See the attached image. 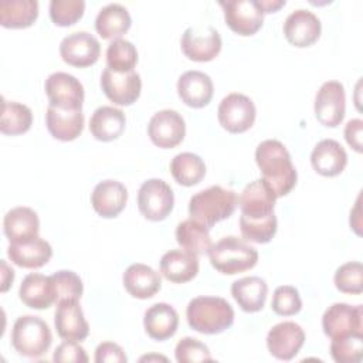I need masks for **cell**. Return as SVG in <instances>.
<instances>
[{
	"label": "cell",
	"instance_id": "6da1fadb",
	"mask_svg": "<svg viewBox=\"0 0 363 363\" xmlns=\"http://www.w3.org/2000/svg\"><path fill=\"white\" fill-rule=\"evenodd\" d=\"M255 162L262 173V180L277 197L288 194L296 184V169L286 147L277 139H267L257 146Z\"/></svg>",
	"mask_w": 363,
	"mask_h": 363
},
{
	"label": "cell",
	"instance_id": "7a4b0ae2",
	"mask_svg": "<svg viewBox=\"0 0 363 363\" xmlns=\"http://www.w3.org/2000/svg\"><path fill=\"white\" fill-rule=\"evenodd\" d=\"M186 316L191 329L204 335H214L233 325L234 309L224 298L197 296L189 302Z\"/></svg>",
	"mask_w": 363,
	"mask_h": 363
},
{
	"label": "cell",
	"instance_id": "3957f363",
	"mask_svg": "<svg viewBox=\"0 0 363 363\" xmlns=\"http://www.w3.org/2000/svg\"><path fill=\"white\" fill-rule=\"evenodd\" d=\"M237 207V194L234 190L221 186H211L191 196L189 213L193 220L213 227L216 223L230 217Z\"/></svg>",
	"mask_w": 363,
	"mask_h": 363
},
{
	"label": "cell",
	"instance_id": "277c9868",
	"mask_svg": "<svg viewBox=\"0 0 363 363\" xmlns=\"http://www.w3.org/2000/svg\"><path fill=\"white\" fill-rule=\"evenodd\" d=\"M211 265L228 275L244 272L252 268L258 261L257 250L242 238L228 235L217 241L207 251Z\"/></svg>",
	"mask_w": 363,
	"mask_h": 363
},
{
	"label": "cell",
	"instance_id": "5b68a950",
	"mask_svg": "<svg viewBox=\"0 0 363 363\" xmlns=\"http://www.w3.org/2000/svg\"><path fill=\"white\" fill-rule=\"evenodd\" d=\"M51 342L50 326L41 318L24 315L16 319L11 329V345L18 354L37 359L47 353Z\"/></svg>",
	"mask_w": 363,
	"mask_h": 363
},
{
	"label": "cell",
	"instance_id": "8992f818",
	"mask_svg": "<svg viewBox=\"0 0 363 363\" xmlns=\"http://www.w3.org/2000/svg\"><path fill=\"white\" fill-rule=\"evenodd\" d=\"M174 204L172 187L162 179H149L138 191V206L145 218L150 221L164 220Z\"/></svg>",
	"mask_w": 363,
	"mask_h": 363
},
{
	"label": "cell",
	"instance_id": "52a82bcc",
	"mask_svg": "<svg viewBox=\"0 0 363 363\" xmlns=\"http://www.w3.org/2000/svg\"><path fill=\"white\" fill-rule=\"evenodd\" d=\"M217 116L225 130L241 133L252 126L255 121V105L247 95L233 92L221 99Z\"/></svg>",
	"mask_w": 363,
	"mask_h": 363
},
{
	"label": "cell",
	"instance_id": "ba28073f",
	"mask_svg": "<svg viewBox=\"0 0 363 363\" xmlns=\"http://www.w3.org/2000/svg\"><path fill=\"white\" fill-rule=\"evenodd\" d=\"M322 328L330 339L360 333L363 335V308L345 302L330 305L322 316Z\"/></svg>",
	"mask_w": 363,
	"mask_h": 363
},
{
	"label": "cell",
	"instance_id": "9c48e42d",
	"mask_svg": "<svg viewBox=\"0 0 363 363\" xmlns=\"http://www.w3.org/2000/svg\"><path fill=\"white\" fill-rule=\"evenodd\" d=\"M224 10L227 26L240 35L257 33L264 21V10L258 0H228L220 1Z\"/></svg>",
	"mask_w": 363,
	"mask_h": 363
},
{
	"label": "cell",
	"instance_id": "30bf717a",
	"mask_svg": "<svg viewBox=\"0 0 363 363\" xmlns=\"http://www.w3.org/2000/svg\"><path fill=\"white\" fill-rule=\"evenodd\" d=\"M182 51L193 61L204 62L216 58L221 50V37L218 31L210 26L189 27L182 35Z\"/></svg>",
	"mask_w": 363,
	"mask_h": 363
},
{
	"label": "cell",
	"instance_id": "8fae6325",
	"mask_svg": "<svg viewBox=\"0 0 363 363\" xmlns=\"http://www.w3.org/2000/svg\"><path fill=\"white\" fill-rule=\"evenodd\" d=\"M346 96L345 88L339 81H326L315 96L316 119L329 128L337 126L345 118Z\"/></svg>",
	"mask_w": 363,
	"mask_h": 363
},
{
	"label": "cell",
	"instance_id": "7c38bea8",
	"mask_svg": "<svg viewBox=\"0 0 363 363\" xmlns=\"http://www.w3.org/2000/svg\"><path fill=\"white\" fill-rule=\"evenodd\" d=\"M101 86L106 98L113 104L130 105L140 95L142 81L136 71L116 72L106 67L101 75Z\"/></svg>",
	"mask_w": 363,
	"mask_h": 363
},
{
	"label": "cell",
	"instance_id": "4fadbf2b",
	"mask_svg": "<svg viewBox=\"0 0 363 363\" xmlns=\"http://www.w3.org/2000/svg\"><path fill=\"white\" fill-rule=\"evenodd\" d=\"M44 89L50 105L62 109H82L84 86L74 75L54 72L45 79Z\"/></svg>",
	"mask_w": 363,
	"mask_h": 363
},
{
	"label": "cell",
	"instance_id": "5bb4252c",
	"mask_svg": "<svg viewBox=\"0 0 363 363\" xmlns=\"http://www.w3.org/2000/svg\"><path fill=\"white\" fill-rule=\"evenodd\" d=\"M147 133L156 146L170 149L184 139L186 123L179 112L173 109H163L150 118Z\"/></svg>",
	"mask_w": 363,
	"mask_h": 363
},
{
	"label": "cell",
	"instance_id": "9a60e30c",
	"mask_svg": "<svg viewBox=\"0 0 363 363\" xmlns=\"http://www.w3.org/2000/svg\"><path fill=\"white\" fill-rule=\"evenodd\" d=\"M275 200L277 196L272 189L262 179H257L244 187L237 203L241 208L242 217L261 220L274 214Z\"/></svg>",
	"mask_w": 363,
	"mask_h": 363
},
{
	"label": "cell",
	"instance_id": "2e32d148",
	"mask_svg": "<svg viewBox=\"0 0 363 363\" xmlns=\"http://www.w3.org/2000/svg\"><path fill=\"white\" fill-rule=\"evenodd\" d=\"M61 58L72 67H89L101 54L99 41L86 31H75L62 38L60 44Z\"/></svg>",
	"mask_w": 363,
	"mask_h": 363
},
{
	"label": "cell",
	"instance_id": "e0dca14e",
	"mask_svg": "<svg viewBox=\"0 0 363 363\" xmlns=\"http://www.w3.org/2000/svg\"><path fill=\"white\" fill-rule=\"evenodd\" d=\"M305 342L303 329L291 320L277 323L267 335L269 353L279 360H291L298 354Z\"/></svg>",
	"mask_w": 363,
	"mask_h": 363
},
{
	"label": "cell",
	"instance_id": "ac0fdd59",
	"mask_svg": "<svg viewBox=\"0 0 363 363\" xmlns=\"http://www.w3.org/2000/svg\"><path fill=\"white\" fill-rule=\"evenodd\" d=\"M54 323L58 336L67 340L81 342L89 333V325L84 318L78 299H65L58 302Z\"/></svg>",
	"mask_w": 363,
	"mask_h": 363
},
{
	"label": "cell",
	"instance_id": "d6986e66",
	"mask_svg": "<svg viewBox=\"0 0 363 363\" xmlns=\"http://www.w3.org/2000/svg\"><path fill=\"white\" fill-rule=\"evenodd\" d=\"M320 20L309 10L298 9L284 21V34L295 47H309L320 35Z\"/></svg>",
	"mask_w": 363,
	"mask_h": 363
},
{
	"label": "cell",
	"instance_id": "ffe728a7",
	"mask_svg": "<svg viewBox=\"0 0 363 363\" xmlns=\"http://www.w3.org/2000/svg\"><path fill=\"white\" fill-rule=\"evenodd\" d=\"M128 201V190L118 180H102L99 182L91 196V203L94 210L105 217L112 218L116 217L126 206Z\"/></svg>",
	"mask_w": 363,
	"mask_h": 363
},
{
	"label": "cell",
	"instance_id": "44dd1931",
	"mask_svg": "<svg viewBox=\"0 0 363 363\" xmlns=\"http://www.w3.org/2000/svg\"><path fill=\"white\" fill-rule=\"evenodd\" d=\"M45 123L48 132L58 140H74L82 133L84 113L82 109H62L48 105L45 113Z\"/></svg>",
	"mask_w": 363,
	"mask_h": 363
},
{
	"label": "cell",
	"instance_id": "7402d4cb",
	"mask_svg": "<svg viewBox=\"0 0 363 363\" xmlns=\"http://www.w3.org/2000/svg\"><path fill=\"white\" fill-rule=\"evenodd\" d=\"M180 99L191 108H203L213 98V81L201 71H186L177 81Z\"/></svg>",
	"mask_w": 363,
	"mask_h": 363
},
{
	"label": "cell",
	"instance_id": "603a6c76",
	"mask_svg": "<svg viewBox=\"0 0 363 363\" xmlns=\"http://www.w3.org/2000/svg\"><path fill=\"white\" fill-rule=\"evenodd\" d=\"M313 169L322 176H337L343 172L347 163V155L343 146L333 139L320 140L311 153Z\"/></svg>",
	"mask_w": 363,
	"mask_h": 363
},
{
	"label": "cell",
	"instance_id": "cb8c5ba5",
	"mask_svg": "<svg viewBox=\"0 0 363 363\" xmlns=\"http://www.w3.org/2000/svg\"><path fill=\"white\" fill-rule=\"evenodd\" d=\"M3 227L10 242H23L38 235L40 220L33 208L14 207L6 213Z\"/></svg>",
	"mask_w": 363,
	"mask_h": 363
},
{
	"label": "cell",
	"instance_id": "d4e9b609",
	"mask_svg": "<svg viewBox=\"0 0 363 363\" xmlns=\"http://www.w3.org/2000/svg\"><path fill=\"white\" fill-rule=\"evenodd\" d=\"M7 255L16 265L21 268H40L52 257L51 245L41 237H35L23 242H10Z\"/></svg>",
	"mask_w": 363,
	"mask_h": 363
},
{
	"label": "cell",
	"instance_id": "484cf974",
	"mask_svg": "<svg viewBox=\"0 0 363 363\" xmlns=\"http://www.w3.org/2000/svg\"><path fill=\"white\" fill-rule=\"evenodd\" d=\"M160 272L170 282H187L199 272V258L186 250H170L160 258Z\"/></svg>",
	"mask_w": 363,
	"mask_h": 363
},
{
	"label": "cell",
	"instance_id": "4316f807",
	"mask_svg": "<svg viewBox=\"0 0 363 363\" xmlns=\"http://www.w3.org/2000/svg\"><path fill=\"white\" fill-rule=\"evenodd\" d=\"M125 289L139 299L153 296L162 286V278L152 267L145 264H132L126 268L122 277Z\"/></svg>",
	"mask_w": 363,
	"mask_h": 363
},
{
	"label": "cell",
	"instance_id": "83f0119b",
	"mask_svg": "<svg viewBox=\"0 0 363 363\" xmlns=\"http://www.w3.org/2000/svg\"><path fill=\"white\" fill-rule=\"evenodd\" d=\"M143 326L152 339L166 340L176 333L179 326V315L169 303L157 302L146 309Z\"/></svg>",
	"mask_w": 363,
	"mask_h": 363
},
{
	"label": "cell",
	"instance_id": "f1b7e54d",
	"mask_svg": "<svg viewBox=\"0 0 363 363\" xmlns=\"http://www.w3.org/2000/svg\"><path fill=\"white\" fill-rule=\"evenodd\" d=\"M20 299L33 309H47L55 302V291L50 277L33 272L28 274L18 289Z\"/></svg>",
	"mask_w": 363,
	"mask_h": 363
},
{
	"label": "cell",
	"instance_id": "f546056e",
	"mask_svg": "<svg viewBox=\"0 0 363 363\" xmlns=\"http://www.w3.org/2000/svg\"><path fill=\"white\" fill-rule=\"evenodd\" d=\"M268 285L259 277H244L231 285V295L245 312H258L267 299Z\"/></svg>",
	"mask_w": 363,
	"mask_h": 363
},
{
	"label": "cell",
	"instance_id": "4dcf8cb0",
	"mask_svg": "<svg viewBox=\"0 0 363 363\" xmlns=\"http://www.w3.org/2000/svg\"><path fill=\"white\" fill-rule=\"evenodd\" d=\"M125 113L115 106H99L94 111L89 121L92 136L102 142H109L122 135L125 130Z\"/></svg>",
	"mask_w": 363,
	"mask_h": 363
},
{
	"label": "cell",
	"instance_id": "1f68e13d",
	"mask_svg": "<svg viewBox=\"0 0 363 363\" xmlns=\"http://www.w3.org/2000/svg\"><path fill=\"white\" fill-rule=\"evenodd\" d=\"M130 23L129 11L118 3H111L99 10L95 18V28L102 38L116 40L129 30Z\"/></svg>",
	"mask_w": 363,
	"mask_h": 363
},
{
	"label": "cell",
	"instance_id": "d6a6232c",
	"mask_svg": "<svg viewBox=\"0 0 363 363\" xmlns=\"http://www.w3.org/2000/svg\"><path fill=\"white\" fill-rule=\"evenodd\" d=\"M38 16L35 0H3L0 3V23L9 28L31 26Z\"/></svg>",
	"mask_w": 363,
	"mask_h": 363
},
{
	"label": "cell",
	"instance_id": "836d02e7",
	"mask_svg": "<svg viewBox=\"0 0 363 363\" xmlns=\"http://www.w3.org/2000/svg\"><path fill=\"white\" fill-rule=\"evenodd\" d=\"M176 240L183 250L196 255L207 252L213 245L208 228L193 218L177 224Z\"/></svg>",
	"mask_w": 363,
	"mask_h": 363
},
{
	"label": "cell",
	"instance_id": "e575fe53",
	"mask_svg": "<svg viewBox=\"0 0 363 363\" xmlns=\"http://www.w3.org/2000/svg\"><path fill=\"white\" fill-rule=\"evenodd\" d=\"M170 172L179 184L194 186L204 177L206 164L199 155L183 152L172 159Z\"/></svg>",
	"mask_w": 363,
	"mask_h": 363
},
{
	"label": "cell",
	"instance_id": "d590c367",
	"mask_svg": "<svg viewBox=\"0 0 363 363\" xmlns=\"http://www.w3.org/2000/svg\"><path fill=\"white\" fill-rule=\"evenodd\" d=\"M33 123L31 109L23 104L7 101L1 102L0 130L4 135H20L30 129Z\"/></svg>",
	"mask_w": 363,
	"mask_h": 363
},
{
	"label": "cell",
	"instance_id": "8d00e7d4",
	"mask_svg": "<svg viewBox=\"0 0 363 363\" xmlns=\"http://www.w3.org/2000/svg\"><path fill=\"white\" fill-rule=\"evenodd\" d=\"M136 62L138 51L130 41L125 38H116L109 43L106 48L108 68L116 72H129L133 71Z\"/></svg>",
	"mask_w": 363,
	"mask_h": 363
},
{
	"label": "cell",
	"instance_id": "74e56055",
	"mask_svg": "<svg viewBox=\"0 0 363 363\" xmlns=\"http://www.w3.org/2000/svg\"><path fill=\"white\" fill-rule=\"evenodd\" d=\"M330 354L337 363H359L363 359V335L354 333L332 339Z\"/></svg>",
	"mask_w": 363,
	"mask_h": 363
},
{
	"label": "cell",
	"instance_id": "f35d334b",
	"mask_svg": "<svg viewBox=\"0 0 363 363\" xmlns=\"http://www.w3.org/2000/svg\"><path fill=\"white\" fill-rule=\"evenodd\" d=\"M240 230L245 240L257 242V244H265L272 240V237L277 233V217L275 214L261 218V220H250L245 217H240Z\"/></svg>",
	"mask_w": 363,
	"mask_h": 363
},
{
	"label": "cell",
	"instance_id": "ab89813d",
	"mask_svg": "<svg viewBox=\"0 0 363 363\" xmlns=\"http://www.w3.org/2000/svg\"><path fill=\"white\" fill-rule=\"evenodd\" d=\"M54 291H55V302H61L65 299H79L84 291V285L81 278L68 269H61L54 272L51 277Z\"/></svg>",
	"mask_w": 363,
	"mask_h": 363
},
{
	"label": "cell",
	"instance_id": "60d3db41",
	"mask_svg": "<svg viewBox=\"0 0 363 363\" xmlns=\"http://www.w3.org/2000/svg\"><path fill=\"white\" fill-rule=\"evenodd\" d=\"M335 285L345 294H362L363 291V265L357 261L340 265L335 272Z\"/></svg>",
	"mask_w": 363,
	"mask_h": 363
},
{
	"label": "cell",
	"instance_id": "b9f144b4",
	"mask_svg": "<svg viewBox=\"0 0 363 363\" xmlns=\"http://www.w3.org/2000/svg\"><path fill=\"white\" fill-rule=\"evenodd\" d=\"M85 10L84 0H51L50 3V17L61 27L71 26L77 23Z\"/></svg>",
	"mask_w": 363,
	"mask_h": 363
},
{
	"label": "cell",
	"instance_id": "7bdbcfd3",
	"mask_svg": "<svg viewBox=\"0 0 363 363\" xmlns=\"http://www.w3.org/2000/svg\"><path fill=\"white\" fill-rule=\"evenodd\" d=\"M271 308L275 313L282 316H291L301 311L302 301L295 286L281 285L274 291Z\"/></svg>",
	"mask_w": 363,
	"mask_h": 363
},
{
	"label": "cell",
	"instance_id": "ee69618b",
	"mask_svg": "<svg viewBox=\"0 0 363 363\" xmlns=\"http://www.w3.org/2000/svg\"><path fill=\"white\" fill-rule=\"evenodd\" d=\"M174 356L179 363H194V362H210L213 360L208 347L194 337H183L177 342Z\"/></svg>",
	"mask_w": 363,
	"mask_h": 363
},
{
	"label": "cell",
	"instance_id": "f6af8a7d",
	"mask_svg": "<svg viewBox=\"0 0 363 363\" xmlns=\"http://www.w3.org/2000/svg\"><path fill=\"white\" fill-rule=\"evenodd\" d=\"M54 362H75V363H86L88 356L85 349L77 340H64L57 346L54 356Z\"/></svg>",
	"mask_w": 363,
	"mask_h": 363
},
{
	"label": "cell",
	"instance_id": "bcb514c9",
	"mask_svg": "<svg viewBox=\"0 0 363 363\" xmlns=\"http://www.w3.org/2000/svg\"><path fill=\"white\" fill-rule=\"evenodd\" d=\"M126 360L128 359H126L123 349L113 342H102L98 345V347L95 350V362L96 363H105V362L126 363Z\"/></svg>",
	"mask_w": 363,
	"mask_h": 363
},
{
	"label": "cell",
	"instance_id": "7dc6e473",
	"mask_svg": "<svg viewBox=\"0 0 363 363\" xmlns=\"http://www.w3.org/2000/svg\"><path fill=\"white\" fill-rule=\"evenodd\" d=\"M362 119H350L345 126V139L356 152H362Z\"/></svg>",
	"mask_w": 363,
	"mask_h": 363
},
{
	"label": "cell",
	"instance_id": "c3c4849f",
	"mask_svg": "<svg viewBox=\"0 0 363 363\" xmlns=\"http://www.w3.org/2000/svg\"><path fill=\"white\" fill-rule=\"evenodd\" d=\"M1 268H3V279H1V292H6L7 289H9V286H10V284L13 282V279H14V271L13 269H10L9 267H7V264H6V261L4 259H1Z\"/></svg>",
	"mask_w": 363,
	"mask_h": 363
},
{
	"label": "cell",
	"instance_id": "681fc988",
	"mask_svg": "<svg viewBox=\"0 0 363 363\" xmlns=\"http://www.w3.org/2000/svg\"><path fill=\"white\" fill-rule=\"evenodd\" d=\"M264 13H272L285 4V0H258Z\"/></svg>",
	"mask_w": 363,
	"mask_h": 363
}]
</instances>
